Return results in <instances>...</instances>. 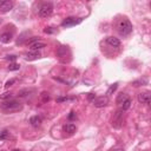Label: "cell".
Masks as SVG:
<instances>
[{"label": "cell", "mask_w": 151, "mask_h": 151, "mask_svg": "<svg viewBox=\"0 0 151 151\" xmlns=\"http://www.w3.org/2000/svg\"><path fill=\"white\" fill-rule=\"evenodd\" d=\"M0 107H1L4 111L6 112H15V111H19V110H21V104L12 99V100H7V102H4L1 105H0Z\"/></svg>", "instance_id": "6da1fadb"}, {"label": "cell", "mask_w": 151, "mask_h": 151, "mask_svg": "<svg viewBox=\"0 0 151 151\" xmlns=\"http://www.w3.org/2000/svg\"><path fill=\"white\" fill-rule=\"evenodd\" d=\"M117 30H118L119 34L127 35L132 32V24L129 20H121L117 25Z\"/></svg>", "instance_id": "7a4b0ae2"}, {"label": "cell", "mask_w": 151, "mask_h": 151, "mask_svg": "<svg viewBox=\"0 0 151 151\" xmlns=\"http://www.w3.org/2000/svg\"><path fill=\"white\" fill-rule=\"evenodd\" d=\"M123 116H124V111H122L121 109L118 111H116V113L113 115L112 117V126L116 127V129H119L122 125H123Z\"/></svg>", "instance_id": "3957f363"}, {"label": "cell", "mask_w": 151, "mask_h": 151, "mask_svg": "<svg viewBox=\"0 0 151 151\" xmlns=\"http://www.w3.org/2000/svg\"><path fill=\"white\" fill-rule=\"evenodd\" d=\"M53 12V4L52 3H44L39 10V15L42 18H48Z\"/></svg>", "instance_id": "277c9868"}, {"label": "cell", "mask_w": 151, "mask_h": 151, "mask_svg": "<svg viewBox=\"0 0 151 151\" xmlns=\"http://www.w3.org/2000/svg\"><path fill=\"white\" fill-rule=\"evenodd\" d=\"M109 104V98L106 96H102V97H97L93 100V105L96 107H104Z\"/></svg>", "instance_id": "5b68a950"}, {"label": "cell", "mask_w": 151, "mask_h": 151, "mask_svg": "<svg viewBox=\"0 0 151 151\" xmlns=\"http://www.w3.org/2000/svg\"><path fill=\"white\" fill-rule=\"evenodd\" d=\"M82 23V19H78V18H67L62 23V26L63 27H71V26H74Z\"/></svg>", "instance_id": "8992f818"}, {"label": "cell", "mask_w": 151, "mask_h": 151, "mask_svg": "<svg viewBox=\"0 0 151 151\" xmlns=\"http://www.w3.org/2000/svg\"><path fill=\"white\" fill-rule=\"evenodd\" d=\"M12 8H13V3L12 1H8V0L0 1V12H1V13L10 12Z\"/></svg>", "instance_id": "52a82bcc"}, {"label": "cell", "mask_w": 151, "mask_h": 151, "mask_svg": "<svg viewBox=\"0 0 151 151\" xmlns=\"http://www.w3.org/2000/svg\"><path fill=\"white\" fill-rule=\"evenodd\" d=\"M138 102L142 104H150V93L149 92H141L138 93Z\"/></svg>", "instance_id": "ba28073f"}, {"label": "cell", "mask_w": 151, "mask_h": 151, "mask_svg": "<svg viewBox=\"0 0 151 151\" xmlns=\"http://www.w3.org/2000/svg\"><path fill=\"white\" fill-rule=\"evenodd\" d=\"M106 43L112 47H119L121 46V42L116 37H107L106 38Z\"/></svg>", "instance_id": "9c48e42d"}, {"label": "cell", "mask_w": 151, "mask_h": 151, "mask_svg": "<svg viewBox=\"0 0 151 151\" xmlns=\"http://www.w3.org/2000/svg\"><path fill=\"white\" fill-rule=\"evenodd\" d=\"M45 46H46V44L43 43V42H39V40L33 42V43L30 44V48L32 51H38V50H40V48H44Z\"/></svg>", "instance_id": "30bf717a"}, {"label": "cell", "mask_w": 151, "mask_h": 151, "mask_svg": "<svg viewBox=\"0 0 151 151\" xmlns=\"http://www.w3.org/2000/svg\"><path fill=\"white\" fill-rule=\"evenodd\" d=\"M42 118L39 117V116H33V117H31V119H30V123H31V125L33 126V127H39L40 125H42Z\"/></svg>", "instance_id": "8fae6325"}, {"label": "cell", "mask_w": 151, "mask_h": 151, "mask_svg": "<svg viewBox=\"0 0 151 151\" xmlns=\"http://www.w3.org/2000/svg\"><path fill=\"white\" fill-rule=\"evenodd\" d=\"M40 57H42V54L38 52V51H32V52H30V53H27V54L25 55V58H26L27 60H34V59L40 58Z\"/></svg>", "instance_id": "7c38bea8"}, {"label": "cell", "mask_w": 151, "mask_h": 151, "mask_svg": "<svg viewBox=\"0 0 151 151\" xmlns=\"http://www.w3.org/2000/svg\"><path fill=\"white\" fill-rule=\"evenodd\" d=\"M12 40V34L11 33H3L1 35H0V42L4 43V44H8Z\"/></svg>", "instance_id": "4fadbf2b"}, {"label": "cell", "mask_w": 151, "mask_h": 151, "mask_svg": "<svg viewBox=\"0 0 151 151\" xmlns=\"http://www.w3.org/2000/svg\"><path fill=\"white\" fill-rule=\"evenodd\" d=\"M34 92V89H23L18 92V97H27Z\"/></svg>", "instance_id": "5bb4252c"}, {"label": "cell", "mask_w": 151, "mask_h": 151, "mask_svg": "<svg viewBox=\"0 0 151 151\" xmlns=\"http://www.w3.org/2000/svg\"><path fill=\"white\" fill-rule=\"evenodd\" d=\"M131 104H132V102H131V99L130 98H126L119 106H121V110L122 111H126V110H129L130 109V106H131Z\"/></svg>", "instance_id": "9a60e30c"}, {"label": "cell", "mask_w": 151, "mask_h": 151, "mask_svg": "<svg viewBox=\"0 0 151 151\" xmlns=\"http://www.w3.org/2000/svg\"><path fill=\"white\" fill-rule=\"evenodd\" d=\"M76 130H77V127H76V125L72 124V123H69L64 126V131L67 132V134H73V132H76Z\"/></svg>", "instance_id": "2e32d148"}, {"label": "cell", "mask_w": 151, "mask_h": 151, "mask_svg": "<svg viewBox=\"0 0 151 151\" xmlns=\"http://www.w3.org/2000/svg\"><path fill=\"white\" fill-rule=\"evenodd\" d=\"M126 98H129L126 93H119V94H118V97H117V99H116V102H117L118 105H121V104H122Z\"/></svg>", "instance_id": "e0dca14e"}, {"label": "cell", "mask_w": 151, "mask_h": 151, "mask_svg": "<svg viewBox=\"0 0 151 151\" xmlns=\"http://www.w3.org/2000/svg\"><path fill=\"white\" fill-rule=\"evenodd\" d=\"M117 87H118V84L117 83H115V84H113V85H111V87L107 90V92H106V94H109V96H110V94L112 93V92H115L116 90H117Z\"/></svg>", "instance_id": "ac0fdd59"}, {"label": "cell", "mask_w": 151, "mask_h": 151, "mask_svg": "<svg viewBox=\"0 0 151 151\" xmlns=\"http://www.w3.org/2000/svg\"><path fill=\"white\" fill-rule=\"evenodd\" d=\"M10 137V132L8 131H3L1 134H0V139H6V138H8Z\"/></svg>", "instance_id": "d6986e66"}, {"label": "cell", "mask_w": 151, "mask_h": 151, "mask_svg": "<svg viewBox=\"0 0 151 151\" xmlns=\"http://www.w3.org/2000/svg\"><path fill=\"white\" fill-rule=\"evenodd\" d=\"M42 99H43V102H44V103L48 102V100H50V96H48V93L43 92V93H42Z\"/></svg>", "instance_id": "ffe728a7"}, {"label": "cell", "mask_w": 151, "mask_h": 151, "mask_svg": "<svg viewBox=\"0 0 151 151\" xmlns=\"http://www.w3.org/2000/svg\"><path fill=\"white\" fill-rule=\"evenodd\" d=\"M19 69H20V66H19L18 64H12V65L8 66V70H10V71H17V70H19Z\"/></svg>", "instance_id": "44dd1931"}, {"label": "cell", "mask_w": 151, "mask_h": 151, "mask_svg": "<svg viewBox=\"0 0 151 151\" xmlns=\"http://www.w3.org/2000/svg\"><path fill=\"white\" fill-rule=\"evenodd\" d=\"M143 84H146V80H137V82L132 83V85H134V86H141Z\"/></svg>", "instance_id": "7402d4cb"}, {"label": "cell", "mask_w": 151, "mask_h": 151, "mask_svg": "<svg viewBox=\"0 0 151 151\" xmlns=\"http://www.w3.org/2000/svg\"><path fill=\"white\" fill-rule=\"evenodd\" d=\"M70 100L67 97H59V98H57V103H62V102H67Z\"/></svg>", "instance_id": "603a6c76"}, {"label": "cell", "mask_w": 151, "mask_h": 151, "mask_svg": "<svg viewBox=\"0 0 151 151\" xmlns=\"http://www.w3.org/2000/svg\"><path fill=\"white\" fill-rule=\"evenodd\" d=\"M15 82H17L15 79H11V80H8V82L6 83V85H5V86H6V87H10V86H12V85H13Z\"/></svg>", "instance_id": "cb8c5ba5"}, {"label": "cell", "mask_w": 151, "mask_h": 151, "mask_svg": "<svg viewBox=\"0 0 151 151\" xmlns=\"http://www.w3.org/2000/svg\"><path fill=\"white\" fill-rule=\"evenodd\" d=\"M110 151H124V149H123V148H121V146H116V148L111 149Z\"/></svg>", "instance_id": "d4e9b609"}, {"label": "cell", "mask_w": 151, "mask_h": 151, "mask_svg": "<svg viewBox=\"0 0 151 151\" xmlns=\"http://www.w3.org/2000/svg\"><path fill=\"white\" fill-rule=\"evenodd\" d=\"M11 97V93H4L1 96V99H6V98H10Z\"/></svg>", "instance_id": "484cf974"}, {"label": "cell", "mask_w": 151, "mask_h": 151, "mask_svg": "<svg viewBox=\"0 0 151 151\" xmlns=\"http://www.w3.org/2000/svg\"><path fill=\"white\" fill-rule=\"evenodd\" d=\"M7 59H11V60H15V57L14 55H8V58Z\"/></svg>", "instance_id": "4316f807"}, {"label": "cell", "mask_w": 151, "mask_h": 151, "mask_svg": "<svg viewBox=\"0 0 151 151\" xmlns=\"http://www.w3.org/2000/svg\"><path fill=\"white\" fill-rule=\"evenodd\" d=\"M92 98H93V94H92V93H91V94H90V96H89V99H90V100H91V99H92Z\"/></svg>", "instance_id": "83f0119b"}, {"label": "cell", "mask_w": 151, "mask_h": 151, "mask_svg": "<svg viewBox=\"0 0 151 151\" xmlns=\"http://www.w3.org/2000/svg\"><path fill=\"white\" fill-rule=\"evenodd\" d=\"M13 151H20V150H17V149H15V150H13Z\"/></svg>", "instance_id": "f1b7e54d"}]
</instances>
